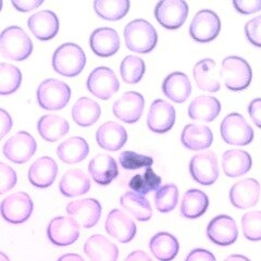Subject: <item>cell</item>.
I'll use <instances>...</instances> for the list:
<instances>
[{
    "label": "cell",
    "instance_id": "1",
    "mask_svg": "<svg viewBox=\"0 0 261 261\" xmlns=\"http://www.w3.org/2000/svg\"><path fill=\"white\" fill-rule=\"evenodd\" d=\"M33 51V43L25 31L19 27H9L0 34V53L7 59L23 61Z\"/></svg>",
    "mask_w": 261,
    "mask_h": 261
},
{
    "label": "cell",
    "instance_id": "20",
    "mask_svg": "<svg viewBox=\"0 0 261 261\" xmlns=\"http://www.w3.org/2000/svg\"><path fill=\"white\" fill-rule=\"evenodd\" d=\"M89 45L95 55L107 58L118 53L120 48V37L116 30L111 28H100L92 33L89 37Z\"/></svg>",
    "mask_w": 261,
    "mask_h": 261
},
{
    "label": "cell",
    "instance_id": "50",
    "mask_svg": "<svg viewBox=\"0 0 261 261\" xmlns=\"http://www.w3.org/2000/svg\"><path fill=\"white\" fill-rule=\"evenodd\" d=\"M248 113L257 127L261 128V98H256L248 105Z\"/></svg>",
    "mask_w": 261,
    "mask_h": 261
},
{
    "label": "cell",
    "instance_id": "18",
    "mask_svg": "<svg viewBox=\"0 0 261 261\" xmlns=\"http://www.w3.org/2000/svg\"><path fill=\"white\" fill-rule=\"evenodd\" d=\"M105 227L110 236L123 244L132 241L137 232L136 224L133 220L120 209L110 211L106 220Z\"/></svg>",
    "mask_w": 261,
    "mask_h": 261
},
{
    "label": "cell",
    "instance_id": "45",
    "mask_svg": "<svg viewBox=\"0 0 261 261\" xmlns=\"http://www.w3.org/2000/svg\"><path fill=\"white\" fill-rule=\"evenodd\" d=\"M18 183V174L4 162H0V195L9 192Z\"/></svg>",
    "mask_w": 261,
    "mask_h": 261
},
{
    "label": "cell",
    "instance_id": "2",
    "mask_svg": "<svg viewBox=\"0 0 261 261\" xmlns=\"http://www.w3.org/2000/svg\"><path fill=\"white\" fill-rule=\"evenodd\" d=\"M125 45L130 51L148 54L158 42L157 31L146 20H134L124 29Z\"/></svg>",
    "mask_w": 261,
    "mask_h": 261
},
{
    "label": "cell",
    "instance_id": "33",
    "mask_svg": "<svg viewBox=\"0 0 261 261\" xmlns=\"http://www.w3.org/2000/svg\"><path fill=\"white\" fill-rule=\"evenodd\" d=\"M149 249L159 261H172L177 255L179 244L174 235L159 232L150 239Z\"/></svg>",
    "mask_w": 261,
    "mask_h": 261
},
{
    "label": "cell",
    "instance_id": "32",
    "mask_svg": "<svg viewBox=\"0 0 261 261\" xmlns=\"http://www.w3.org/2000/svg\"><path fill=\"white\" fill-rule=\"evenodd\" d=\"M89 153V146L83 137L68 138L57 148L59 159L67 165H74L83 161Z\"/></svg>",
    "mask_w": 261,
    "mask_h": 261
},
{
    "label": "cell",
    "instance_id": "28",
    "mask_svg": "<svg viewBox=\"0 0 261 261\" xmlns=\"http://www.w3.org/2000/svg\"><path fill=\"white\" fill-rule=\"evenodd\" d=\"M181 142L190 150L206 149L214 143V134L206 125L187 124L182 130Z\"/></svg>",
    "mask_w": 261,
    "mask_h": 261
},
{
    "label": "cell",
    "instance_id": "17",
    "mask_svg": "<svg viewBox=\"0 0 261 261\" xmlns=\"http://www.w3.org/2000/svg\"><path fill=\"white\" fill-rule=\"evenodd\" d=\"M175 109L170 102L157 99L154 100L147 117V125L154 133H166L173 127L175 123Z\"/></svg>",
    "mask_w": 261,
    "mask_h": 261
},
{
    "label": "cell",
    "instance_id": "37",
    "mask_svg": "<svg viewBox=\"0 0 261 261\" xmlns=\"http://www.w3.org/2000/svg\"><path fill=\"white\" fill-rule=\"evenodd\" d=\"M120 203L138 221H149L152 217L150 203L143 195L135 192L125 193L121 196Z\"/></svg>",
    "mask_w": 261,
    "mask_h": 261
},
{
    "label": "cell",
    "instance_id": "47",
    "mask_svg": "<svg viewBox=\"0 0 261 261\" xmlns=\"http://www.w3.org/2000/svg\"><path fill=\"white\" fill-rule=\"evenodd\" d=\"M233 6L242 14H252L261 10V0H234Z\"/></svg>",
    "mask_w": 261,
    "mask_h": 261
},
{
    "label": "cell",
    "instance_id": "34",
    "mask_svg": "<svg viewBox=\"0 0 261 261\" xmlns=\"http://www.w3.org/2000/svg\"><path fill=\"white\" fill-rule=\"evenodd\" d=\"M39 135L47 142H57L62 136L68 134L70 125L64 118L57 114H47L39 119L37 123Z\"/></svg>",
    "mask_w": 261,
    "mask_h": 261
},
{
    "label": "cell",
    "instance_id": "53",
    "mask_svg": "<svg viewBox=\"0 0 261 261\" xmlns=\"http://www.w3.org/2000/svg\"><path fill=\"white\" fill-rule=\"evenodd\" d=\"M58 261H85L83 258H82L77 254H67L61 256Z\"/></svg>",
    "mask_w": 261,
    "mask_h": 261
},
{
    "label": "cell",
    "instance_id": "52",
    "mask_svg": "<svg viewBox=\"0 0 261 261\" xmlns=\"http://www.w3.org/2000/svg\"><path fill=\"white\" fill-rule=\"evenodd\" d=\"M124 261H152L151 258L142 250H135L126 257Z\"/></svg>",
    "mask_w": 261,
    "mask_h": 261
},
{
    "label": "cell",
    "instance_id": "55",
    "mask_svg": "<svg viewBox=\"0 0 261 261\" xmlns=\"http://www.w3.org/2000/svg\"><path fill=\"white\" fill-rule=\"evenodd\" d=\"M0 261H10V259L6 254H4V252L0 251Z\"/></svg>",
    "mask_w": 261,
    "mask_h": 261
},
{
    "label": "cell",
    "instance_id": "14",
    "mask_svg": "<svg viewBox=\"0 0 261 261\" xmlns=\"http://www.w3.org/2000/svg\"><path fill=\"white\" fill-rule=\"evenodd\" d=\"M208 239L219 246H230L238 240L239 230L235 220L225 215L214 218L207 226Z\"/></svg>",
    "mask_w": 261,
    "mask_h": 261
},
{
    "label": "cell",
    "instance_id": "24",
    "mask_svg": "<svg viewBox=\"0 0 261 261\" xmlns=\"http://www.w3.org/2000/svg\"><path fill=\"white\" fill-rule=\"evenodd\" d=\"M84 252L91 261H117L119 257L116 244L100 234H95L85 242Z\"/></svg>",
    "mask_w": 261,
    "mask_h": 261
},
{
    "label": "cell",
    "instance_id": "54",
    "mask_svg": "<svg viewBox=\"0 0 261 261\" xmlns=\"http://www.w3.org/2000/svg\"><path fill=\"white\" fill-rule=\"evenodd\" d=\"M224 261H250V260L243 255H231L226 257Z\"/></svg>",
    "mask_w": 261,
    "mask_h": 261
},
{
    "label": "cell",
    "instance_id": "22",
    "mask_svg": "<svg viewBox=\"0 0 261 261\" xmlns=\"http://www.w3.org/2000/svg\"><path fill=\"white\" fill-rule=\"evenodd\" d=\"M58 174V166L50 157H40L29 170L30 183L38 189H47L51 186Z\"/></svg>",
    "mask_w": 261,
    "mask_h": 261
},
{
    "label": "cell",
    "instance_id": "31",
    "mask_svg": "<svg viewBox=\"0 0 261 261\" xmlns=\"http://www.w3.org/2000/svg\"><path fill=\"white\" fill-rule=\"evenodd\" d=\"M221 112V103L214 96H199L190 103L189 117L193 120L211 122Z\"/></svg>",
    "mask_w": 261,
    "mask_h": 261
},
{
    "label": "cell",
    "instance_id": "35",
    "mask_svg": "<svg viewBox=\"0 0 261 261\" xmlns=\"http://www.w3.org/2000/svg\"><path fill=\"white\" fill-rule=\"evenodd\" d=\"M100 106L88 97H82L72 108V118L80 126L87 127L95 124L100 118Z\"/></svg>",
    "mask_w": 261,
    "mask_h": 261
},
{
    "label": "cell",
    "instance_id": "27",
    "mask_svg": "<svg viewBox=\"0 0 261 261\" xmlns=\"http://www.w3.org/2000/svg\"><path fill=\"white\" fill-rule=\"evenodd\" d=\"M162 92L170 100L182 103L191 96V81L185 73L173 72L163 81Z\"/></svg>",
    "mask_w": 261,
    "mask_h": 261
},
{
    "label": "cell",
    "instance_id": "44",
    "mask_svg": "<svg viewBox=\"0 0 261 261\" xmlns=\"http://www.w3.org/2000/svg\"><path fill=\"white\" fill-rule=\"evenodd\" d=\"M120 165L125 170H138L142 168H150L153 159L144 154L136 153L134 151H123L119 157Z\"/></svg>",
    "mask_w": 261,
    "mask_h": 261
},
{
    "label": "cell",
    "instance_id": "40",
    "mask_svg": "<svg viewBox=\"0 0 261 261\" xmlns=\"http://www.w3.org/2000/svg\"><path fill=\"white\" fill-rule=\"evenodd\" d=\"M22 82L19 68L9 63H0V95H11L18 91Z\"/></svg>",
    "mask_w": 261,
    "mask_h": 261
},
{
    "label": "cell",
    "instance_id": "30",
    "mask_svg": "<svg viewBox=\"0 0 261 261\" xmlns=\"http://www.w3.org/2000/svg\"><path fill=\"white\" fill-rule=\"evenodd\" d=\"M250 154L242 149H230L223 153L222 169L228 177H239L246 174L251 169Z\"/></svg>",
    "mask_w": 261,
    "mask_h": 261
},
{
    "label": "cell",
    "instance_id": "11",
    "mask_svg": "<svg viewBox=\"0 0 261 261\" xmlns=\"http://www.w3.org/2000/svg\"><path fill=\"white\" fill-rule=\"evenodd\" d=\"M86 85L89 92L102 100L110 99L120 88L116 73L107 67L93 70L87 79Z\"/></svg>",
    "mask_w": 261,
    "mask_h": 261
},
{
    "label": "cell",
    "instance_id": "6",
    "mask_svg": "<svg viewBox=\"0 0 261 261\" xmlns=\"http://www.w3.org/2000/svg\"><path fill=\"white\" fill-rule=\"evenodd\" d=\"M222 140L230 145L246 146L254 140V129L240 113H230L220 126Z\"/></svg>",
    "mask_w": 261,
    "mask_h": 261
},
{
    "label": "cell",
    "instance_id": "39",
    "mask_svg": "<svg viewBox=\"0 0 261 261\" xmlns=\"http://www.w3.org/2000/svg\"><path fill=\"white\" fill-rule=\"evenodd\" d=\"M162 179L156 174L151 168H146L144 173L134 175L128 183L129 189L140 195H147L150 192L157 191L161 185Z\"/></svg>",
    "mask_w": 261,
    "mask_h": 261
},
{
    "label": "cell",
    "instance_id": "25",
    "mask_svg": "<svg viewBox=\"0 0 261 261\" xmlns=\"http://www.w3.org/2000/svg\"><path fill=\"white\" fill-rule=\"evenodd\" d=\"M88 171L94 181L99 185H109L119 175L117 161L109 154L99 153L88 165Z\"/></svg>",
    "mask_w": 261,
    "mask_h": 261
},
{
    "label": "cell",
    "instance_id": "21",
    "mask_svg": "<svg viewBox=\"0 0 261 261\" xmlns=\"http://www.w3.org/2000/svg\"><path fill=\"white\" fill-rule=\"evenodd\" d=\"M31 32L39 40L53 39L59 31L58 16L50 10H43L33 14L28 21Z\"/></svg>",
    "mask_w": 261,
    "mask_h": 261
},
{
    "label": "cell",
    "instance_id": "13",
    "mask_svg": "<svg viewBox=\"0 0 261 261\" xmlns=\"http://www.w3.org/2000/svg\"><path fill=\"white\" fill-rule=\"evenodd\" d=\"M67 212L79 226L91 228L99 221L101 205L99 201L94 198L75 200L68 203Z\"/></svg>",
    "mask_w": 261,
    "mask_h": 261
},
{
    "label": "cell",
    "instance_id": "48",
    "mask_svg": "<svg viewBox=\"0 0 261 261\" xmlns=\"http://www.w3.org/2000/svg\"><path fill=\"white\" fill-rule=\"evenodd\" d=\"M185 261H217L216 257L209 250L202 248L193 249L189 255H187Z\"/></svg>",
    "mask_w": 261,
    "mask_h": 261
},
{
    "label": "cell",
    "instance_id": "15",
    "mask_svg": "<svg viewBox=\"0 0 261 261\" xmlns=\"http://www.w3.org/2000/svg\"><path fill=\"white\" fill-rule=\"evenodd\" d=\"M47 235L56 246H70L80 238V226L71 218L57 217L49 222Z\"/></svg>",
    "mask_w": 261,
    "mask_h": 261
},
{
    "label": "cell",
    "instance_id": "42",
    "mask_svg": "<svg viewBox=\"0 0 261 261\" xmlns=\"http://www.w3.org/2000/svg\"><path fill=\"white\" fill-rule=\"evenodd\" d=\"M178 201V189L175 184H166L157 190L154 195V206L163 214L172 211Z\"/></svg>",
    "mask_w": 261,
    "mask_h": 261
},
{
    "label": "cell",
    "instance_id": "56",
    "mask_svg": "<svg viewBox=\"0 0 261 261\" xmlns=\"http://www.w3.org/2000/svg\"><path fill=\"white\" fill-rule=\"evenodd\" d=\"M2 8H3V2L0 0V11H2Z\"/></svg>",
    "mask_w": 261,
    "mask_h": 261
},
{
    "label": "cell",
    "instance_id": "12",
    "mask_svg": "<svg viewBox=\"0 0 261 261\" xmlns=\"http://www.w3.org/2000/svg\"><path fill=\"white\" fill-rule=\"evenodd\" d=\"M37 145L34 137L30 133L21 130L6 142L3 151L7 159L18 165H22L33 157Z\"/></svg>",
    "mask_w": 261,
    "mask_h": 261
},
{
    "label": "cell",
    "instance_id": "38",
    "mask_svg": "<svg viewBox=\"0 0 261 261\" xmlns=\"http://www.w3.org/2000/svg\"><path fill=\"white\" fill-rule=\"evenodd\" d=\"M129 6L128 0H96L94 9L103 20L118 21L127 14Z\"/></svg>",
    "mask_w": 261,
    "mask_h": 261
},
{
    "label": "cell",
    "instance_id": "43",
    "mask_svg": "<svg viewBox=\"0 0 261 261\" xmlns=\"http://www.w3.org/2000/svg\"><path fill=\"white\" fill-rule=\"evenodd\" d=\"M242 228L245 239L251 242L261 241V211H250L242 218Z\"/></svg>",
    "mask_w": 261,
    "mask_h": 261
},
{
    "label": "cell",
    "instance_id": "7",
    "mask_svg": "<svg viewBox=\"0 0 261 261\" xmlns=\"http://www.w3.org/2000/svg\"><path fill=\"white\" fill-rule=\"evenodd\" d=\"M33 200L27 193L18 192L5 198L0 205V214L7 222L11 224H21L28 221L31 217Z\"/></svg>",
    "mask_w": 261,
    "mask_h": 261
},
{
    "label": "cell",
    "instance_id": "4",
    "mask_svg": "<svg viewBox=\"0 0 261 261\" xmlns=\"http://www.w3.org/2000/svg\"><path fill=\"white\" fill-rule=\"evenodd\" d=\"M220 76L224 81L225 86L233 92L246 89L252 79V71L248 62L241 57H226L222 61Z\"/></svg>",
    "mask_w": 261,
    "mask_h": 261
},
{
    "label": "cell",
    "instance_id": "23",
    "mask_svg": "<svg viewBox=\"0 0 261 261\" xmlns=\"http://www.w3.org/2000/svg\"><path fill=\"white\" fill-rule=\"evenodd\" d=\"M96 141L102 149L109 151H118L127 141L125 128L116 122H106L97 129Z\"/></svg>",
    "mask_w": 261,
    "mask_h": 261
},
{
    "label": "cell",
    "instance_id": "16",
    "mask_svg": "<svg viewBox=\"0 0 261 261\" xmlns=\"http://www.w3.org/2000/svg\"><path fill=\"white\" fill-rule=\"evenodd\" d=\"M145 108L144 97L136 92H127L113 103V114L119 120L132 124L141 119Z\"/></svg>",
    "mask_w": 261,
    "mask_h": 261
},
{
    "label": "cell",
    "instance_id": "5",
    "mask_svg": "<svg viewBox=\"0 0 261 261\" xmlns=\"http://www.w3.org/2000/svg\"><path fill=\"white\" fill-rule=\"evenodd\" d=\"M71 99V88L64 82L48 79L37 88L38 105L45 110L56 111L63 109Z\"/></svg>",
    "mask_w": 261,
    "mask_h": 261
},
{
    "label": "cell",
    "instance_id": "8",
    "mask_svg": "<svg viewBox=\"0 0 261 261\" xmlns=\"http://www.w3.org/2000/svg\"><path fill=\"white\" fill-rule=\"evenodd\" d=\"M221 31V21L216 12L203 9L195 14L190 25L191 37L198 43L212 42Z\"/></svg>",
    "mask_w": 261,
    "mask_h": 261
},
{
    "label": "cell",
    "instance_id": "3",
    "mask_svg": "<svg viewBox=\"0 0 261 261\" xmlns=\"http://www.w3.org/2000/svg\"><path fill=\"white\" fill-rule=\"evenodd\" d=\"M86 64V56L79 45L65 43L61 45L53 56L54 70L67 77L77 76Z\"/></svg>",
    "mask_w": 261,
    "mask_h": 261
},
{
    "label": "cell",
    "instance_id": "9",
    "mask_svg": "<svg viewBox=\"0 0 261 261\" xmlns=\"http://www.w3.org/2000/svg\"><path fill=\"white\" fill-rule=\"evenodd\" d=\"M189 15V5L184 0H162L154 8V16L161 27L177 30L185 23Z\"/></svg>",
    "mask_w": 261,
    "mask_h": 261
},
{
    "label": "cell",
    "instance_id": "19",
    "mask_svg": "<svg viewBox=\"0 0 261 261\" xmlns=\"http://www.w3.org/2000/svg\"><path fill=\"white\" fill-rule=\"evenodd\" d=\"M260 197V183L255 178H246L235 183L230 191L231 203L238 209L256 206Z\"/></svg>",
    "mask_w": 261,
    "mask_h": 261
},
{
    "label": "cell",
    "instance_id": "41",
    "mask_svg": "<svg viewBox=\"0 0 261 261\" xmlns=\"http://www.w3.org/2000/svg\"><path fill=\"white\" fill-rule=\"evenodd\" d=\"M145 62L140 57L127 56L121 62L120 72L123 81L127 84H136L145 74Z\"/></svg>",
    "mask_w": 261,
    "mask_h": 261
},
{
    "label": "cell",
    "instance_id": "36",
    "mask_svg": "<svg viewBox=\"0 0 261 261\" xmlns=\"http://www.w3.org/2000/svg\"><path fill=\"white\" fill-rule=\"evenodd\" d=\"M209 206L208 196L199 190H190L184 194L181 215L186 219H197L205 215Z\"/></svg>",
    "mask_w": 261,
    "mask_h": 261
},
{
    "label": "cell",
    "instance_id": "49",
    "mask_svg": "<svg viewBox=\"0 0 261 261\" xmlns=\"http://www.w3.org/2000/svg\"><path fill=\"white\" fill-rule=\"evenodd\" d=\"M43 3V0H12L11 2L15 9L21 12H29L34 10Z\"/></svg>",
    "mask_w": 261,
    "mask_h": 261
},
{
    "label": "cell",
    "instance_id": "51",
    "mask_svg": "<svg viewBox=\"0 0 261 261\" xmlns=\"http://www.w3.org/2000/svg\"><path fill=\"white\" fill-rule=\"evenodd\" d=\"M12 128V119L6 110L0 108V141L10 132Z\"/></svg>",
    "mask_w": 261,
    "mask_h": 261
},
{
    "label": "cell",
    "instance_id": "26",
    "mask_svg": "<svg viewBox=\"0 0 261 261\" xmlns=\"http://www.w3.org/2000/svg\"><path fill=\"white\" fill-rule=\"evenodd\" d=\"M193 74L196 84L201 91L216 93L221 87L219 81L220 73L217 72V62L215 60L207 58L198 61L195 64Z\"/></svg>",
    "mask_w": 261,
    "mask_h": 261
},
{
    "label": "cell",
    "instance_id": "46",
    "mask_svg": "<svg viewBox=\"0 0 261 261\" xmlns=\"http://www.w3.org/2000/svg\"><path fill=\"white\" fill-rule=\"evenodd\" d=\"M245 34L250 44L261 48V15L246 23Z\"/></svg>",
    "mask_w": 261,
    "mask_h": 261
},
{
    "label": "cell",
    "instance_id": "10",
    "mask_svg": "<svg viewBox=\"0 0 261 261\" xmlns=\"http://www.w3.org/2000/svg\"><path fill=\"white\" fill-rule=\"evenodd\" d=\"M190 173L200 185L209 186L214 184L219 176L216 153L211 150H205L195 154L190 162Z\"/></svg>",
    "mask_w": 261,
    "mask_h": 261
},
{
    "label": "cell",
    "instance_id": "29",
    "mask_svg": "<svg viewBox=\"0 0 261 261\" xmlns=\"http://www.w3.org/2000/svg\"><path fill=\"white\" fill-rule=\"evenodd\" d=\"M91 189V179L80 169H71L64 173L59 183V190L65 197H76Z\"/></svg>",
    "mask_w": 261,
    "mask_h": 261
}]
</instances>
